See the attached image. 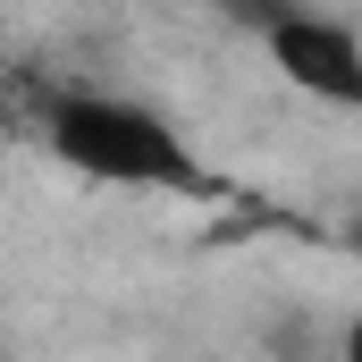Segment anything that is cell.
<instances>
[{
	"mask_svg": "<svg viewBox=\"0 0 362 362\" xmlns=\"http://www.w3.org/2000/svg\"><path fill=\"white\" fill-rule=\"evenodd\" d=\"M346 245H354V253H362V202H354V211H346Z\"/></svg>",
	"mask_w": 362,
	"mask_h": 362,
	"instance_id": "5b68a950",
	"label": "cell"
},
{
	"mask_svg": "<svg viewBox=\"0 0 362 362\" xmlns=\"http://www.w3.org/2000/svg\"><path fill=\"white\" fill-rule=\"evenodd\" d=\"M253 25H262L270 68L295 93L337 101V110H362V25L329 17V8H270V17H253Z\"/></svg>",
	"mask_w": 362,
	"mask_h": 362,
	"instance_id": "7a4b0ae2",
	"label": "cell"
},
{
	"mask_svg": "<svg viewBox=\"0 0 362 362\" xmlns=\"http://www.w3.org/2000/svg\"><path fill=\"white\" fill-rule=\"evenodd\" d=\"M329 362H362V312H354V320H337V346H329Z\"/></svg>",
	"mask_w": 362,
	"mask_h": 362,
	"instance_id": "277c9868",
	"label": "cell"
},
{
	"mask_svg": "<svg viewBox=\"0 0 362 362\" xmlns=\"http://www.w3.org/2000/svg\"><path fill=\"white\" fill-rule=\"evenodd\" d=\"M42 144H51V160H68L93 185H135V194H211L219 185L202 169V152L185 144V127L135 93H101V85L51 93Z\"/></svg>",
	"mask_w": 362,
	"mask_h": 362,
	"instance_id": "6da1fadb",
	"label": "cell"
},
{
	"mask_svg": "<svg viewBox=\"0 0 362 362\" xmlns=\"http://www.w3.org/2000/svg\"><path fill=\"white\" fill-rule=\"evenodd\" d=\"M329 346H337V329L320 312H303V303H286V312L262 320V354L270 362H329Z\"/></svg>",
	"mask_w": 362,
	"mask_h": 362,
	"instance_id": "3957f363",
	"label": "cell"
}]
</instances>
